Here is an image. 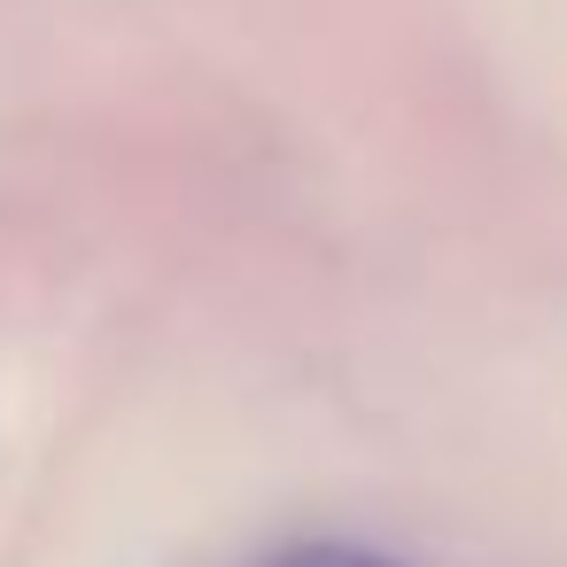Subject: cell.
Returning a JSON list of instances; mask_svg holds the SVG:
<instances>
[{
    "label": "cell",
    "mask_w": 567,
    "mask_h": 567,
    "mask_svg": "<svg viewBox=\"0 0 567 567\" xmlns=\"http://www.w3.org/2000/svg\"><path fill=\"white\" fill-rule=\"evenodd\" d=\"M265 567H404V559L365 551V544H296V551H280V559H265Z\"/></svg>",
    "instance_id": "cell-1"
}]
</instances>
